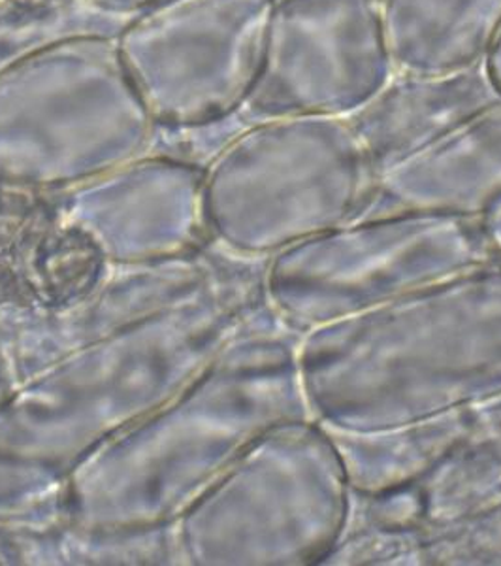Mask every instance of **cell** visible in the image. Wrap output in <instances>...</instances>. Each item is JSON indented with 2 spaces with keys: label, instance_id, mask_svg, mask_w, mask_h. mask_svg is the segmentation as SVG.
I'll return each mask as SVG.
<instances>
[{
  "label": "cell",
  "instance_id": "cell-2",
  "mask_svg": "<svg viewBox=\"0 0 501 566\" xmlns=\"http://www.w3.org/2000/svg\"><path fill=\"white\" fill-rule=\"evenodd\" d=\"M495 104L501 97L482 63L449 74L396 72L348 122L372 167L383 170Z\"/></svg>",
  "mask_w": 501,
  "mask_h": 566
},
{
  "label": "cell",
  "instance_id": "cell-3",
  "mask_svg": "<svg viewBox=\"0 0 501 566\" xmlns=\"http://www.w3.org/2000/svg\"><path fill=\"white\" fill-rule=\"evenodd\" d=\"M386 193L407 205L477 207L501 195V104L381 170Z\"/></svg>",
  "mask_w": 501,
  "mask_h": 566
},
{
  "label": "cell",
  "instance_id": "cell-5",
  "mask_svg": "<svg viewBox=\"0 0 501 566\" xmlns=\"http://www.w3.org/2000/svg\"><path fill=\"white\" fill-rule=\"evenodd\" d=\"M482 65H484L490 82H492L494 90L498 91V95L501 97V27L498 34H495L494 42L490 45L487 57L482 61Z\"/></svg>",
  "mask_w": 501,
  "mask_h": 566
},
{
  "label": "cell",
  "instance_id": "cell-4",
  "mask_svg": "<svg viewBox=\"0 0 501 566\" xmlns=\"http://www.w3.org/2000/svg\"><path fill=\"white\" fill-rule=\"evenodd\" d=\"M394 71L449 74L481 65L501 27V0H381Z\"/></svg>",
  "mask_w": 501,
  "mask_h": 566
},
{
  "label": "cell",
  "instance_id": "cell-1",
  "mask_svg": "<svg viewBox=\"0 0 501 566\" xmlns=\"http://www.w3.org/2000/svg\"><path fill=\"white\" fill-rule=\"evenodd\" d=\"M396 74L381 0H274L257 82L264 117L353 116Z\"/></svg>",
  "mask_w": 501,
  "mask_h": 566
}]
</instances>
